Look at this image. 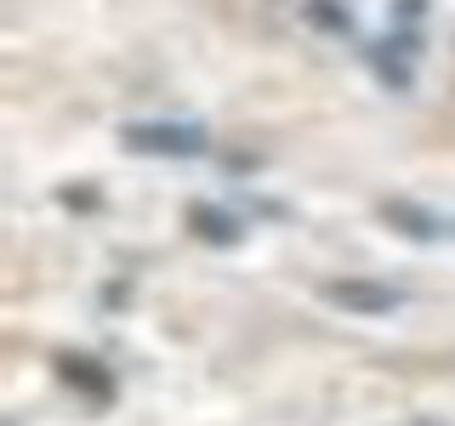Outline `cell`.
I'll return each instance as SVG.
<instances>
[{
	"mask_svg": "<svg viewBox=\"0 0 455 426\" xmlns=\"http://www.w3.org/2000/svg\"><path fill=\"white\" fill-rule=\"evenodd\" d=\"M125 148L188 160V154H205V131L199 125H125Z\"/></svg>",
	"mask_w": 455,
	"mask_h": 426,
	"instance_id": "6da1fadb",
	"label": "cell"
},
{
	"mask_svg": "<svg viewBox=\"0 0 455 426\" xmlns=\"http://www.w3.org/2000/svg\"><path fill=\"white\" fill-rule=\"evenodd\" d=\"M324 296H331L336 307H353V312H393V307H398V296H393V290H381V284H359V279H336V284H324Z\"/></svg>",
	"mask_w": 455,
	"mask_h": 426,
	"instance_id": "7a4b0ae2",
	"label": "cell"
},
{
	"mask_svg": "<svg viewBox=\"0 0 455 426\" xmlns=\"http://www.w3.org/2000/svg\"><path fill=\"white\" fill-rule=\"evenodd\" d=\"M188 222H194V233H205V239H211V245H234V239H239V222L228 217V210H211V205H199Z\"/></svg>",
	"mask_w": 455,
	"mask_h": 426,
	"instance_id": "3957f363",
	"label": "cell"
},
{
	"mask_svg": "<svg viewBox=\"0 0 455 426\" xmlns=\"http://www.w3.org/2000/svg\"><path fill=\"white\" fill-rule=\"evenodd\" d=\"M57 369H63V375H75V387H80V392L108 398V369H103V364H85V359H57Z\"/></svg>",
	"mask_w": 455,
	"mask_h": 426,
	"instance_id": "277c9868",
	"label": "cell"
},
{
	"mask_svg": "<svg viewBox=\"0 0 455 426\" xmlns=\"http://www.w3.org/2000/svg\"><path fill=\"white\" fill-rule=\"evenodd\" d=\"M307 23L324 28V35H347V12L336 0H307Z\"/></svg>",
	"mask_w": 455,
	"mask_h": 426,
	"instance_id": "5b68a950",
	"label": "cell"
},
{
	"mask_svg": "<svg viewBox=\"0 0 455 426\" xmlns=\"http://www.w3.org/2000/svg\"><path fill=\"white\" fill-rule=\"evenodd\" d=\"M370 63H376V75L387 80V85H410V68H404V57H398L393 46H376V51H370Z\"/></svg>",
	"mask_w": 455,
	"mask_h": 426,
	"instance_id": "8992f818",
	"label": "cell"
},
{
	"mask_svg": "<svg viewBox=\"0 0 455 426\" xmlns=\"http://www.w3.org/2000/svg\"><path fill=\"white\" fill-rule=\"evenodd\" d=\"M387 222H398V227H416V233H433V222H427L421 210H398V205H387Z\"/></svg>",
	"mask_w": 455,
	"mask_h": 426,
	"instance_id": "52a82bcc",
	"label": "cell"
}]
</instances>
